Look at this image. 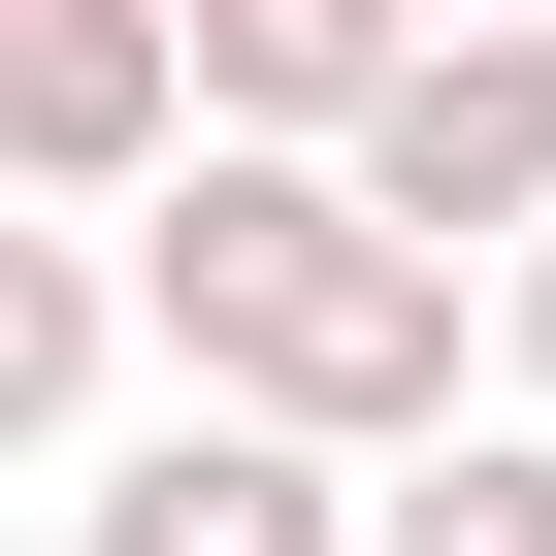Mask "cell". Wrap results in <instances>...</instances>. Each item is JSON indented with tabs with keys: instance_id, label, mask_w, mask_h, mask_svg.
<instances>
[{
	"instance_id": "1",
	"label": "cell",
	"mask_w": 556,
	"mask_h": 556,
	"mask_svg": "<svg viewBox=\"0 0 556 556\" xmlns=\"http://www.w3.org/2000/svg\"><path fill=\"white\" fill-rule=\"evenodd\" d=\"M131 328H164V393H197V426H295V458H361V491L491 426V393H458V262H426V229H361V164H164Z\"/></svg>"
},
{
	"instance_id": "2",
	"label": "cell",
	"mask_w": 556,
	"mask_h": 556,
	"mask_svg": "<svg viewBox=\"0 0 556 556\" xmlns=\"http://www.w3.org/2000/svg\"><path fill=\"white\" fill-rule=\"evenodd\" d=\"M361 229H426L458 295H523L556 262V34H426L393 131H361Z\"/></svg>"
},
{
	"instance_id": "3",
	"label": "cell",
	"mask_w": 556,
	"mask_h": 556,
	"mask_svg": "<svg viewBox=\"0 0 556 556\" xmlns=\"http://www.w3.org/2000/svg\"><path fill=\"white\" fill-rule=\"evenodd\" d=\"M164 164H197V34L164 0H0V197H99V229H164Z\"/></svg>"
},
{
	"instance_id": "4",
	"label": "cell",
	"mask_w": 556,
	"mask_h": 556,
	"mask_svg": "<svg viewBox=\"0 0 556 556\" xmlns=\"http://www.w3.org/2000/svg\"><path fill=\"white\" fill-rule=\"evenodd\" d=\"M164 34H197V164H361L426 0H164Z\"/></svg>"
},
{
	"instance_id": "5",
	"label": "cell",
	"mask_w": 556,
	"mask_h": 556,
	"mask_svg": "<svg viewBox=\"0 0 556 556\" xmlns=\"http://www.w3.org/2000/svg\"><path fill=\"white\" fill-rule=\"evenodd\" d=\"M66 556H361V458H295V426H131L99 491H66Z\"/></svg>"
},
{
	"instance_id": "6",
	"label": "cell",
	"mask_w": 556,
	"mask_h": 556,
	"mask_svg": "<svg viewBox=\"0 0 556 556\" xmlns=\"http://www.w3.org/2000/svg\"><path fill=\"white\" fill-rule=\"evenodd\" d=\"M131 361H164L131 328V229H0V458H99Z\"/></svg>"
},
{
	"instance_id": "7",
	"label": "cell",
	"mask_w": 556,
	"mask_h": 556,
	"mask_svg": "<svg viewBox=\"0 0 556 556\" xmlns=\"http://www.w3.org/2000/svg\"><path fill=\"white\" fill-rule=\"evenodd\" d=\"M361 556H556V426L491 393L458 458H393V491H361Z\"/></svg>"
},
{
	"instance_id": "8",
	"label": "cell",
	"mask_w": 556,
	"mask_h": 556,
	"mask_svg": "<svg viewBox=\"0 0 556 556\" xmlns=\"http://www.w3.org/2000/svg\"><path fill=\"white\" fill-rule=\"evenodd\" d=\"M491 393H523V426H556V262H523V295H491Z\"/></svg>"
},
{
	"instance_id": "9",
	"label": "cell",
	"mask_w": 556,
	"mask_h": 556,
	"mask_svg": "<svg viewBox=\"0 0 556 556\" xmlns=\"http://www.w3.org/2000/svg\"><path fill=\"white\" fill-rule=\"evenodd\" d=\"M426 34H556V0H426Z\"/></svg>"
}]
</instances>
